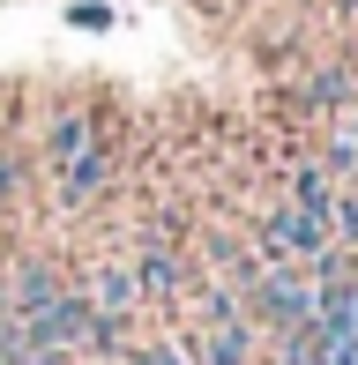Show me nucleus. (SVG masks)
Masks as SVG:
<instances>
[{"instance_id": "nucleus-1", "label": "nucleus", "mask_w": 358, "mask_h": 365, "mask_svg": "<svg viewBox=\"0 0 358 365\" xmlns=\"http://www.w3.org/2000/svg\"><path fill=\"white\" fill-rule=\"evenodd\" d=\"M254 313H262L269 328H314V313H321V276L306 269V261H262L254 269Z\"/></svg>"}, {"instance_id": "nucleus-2", "label": "nucleus", "mask_w": 358, "mask_h": 365, "mask_svg": "<svg viewBox=\"0 0 358 365\" xmlns=\"http://www.w3.org/2000/svg\"><path fill=\"white\" fill-rule=\"evenodd\" d=\"M90 298L83 291H60L53 306H38L23 321V336H30V351H45V358H75V351H90Z\"/></svg>"}, {"instance_id": "nucleus-3", "label": "nucleus", "mask_w": 358, "mask_h": 365, "mask_svg": "<svg viewBox=\"0 0 358 365\" xmlns=\"http://www.w3.org/2000/svg\"><path fill=\"white\" fill-rule=\"evenodd\" d=\"M329 246H336L329 217H314V209H299V202H284V209L262 224V261H306V269H314Z\"/></svg>"}, {"instance_id": "nucleus-4", "label": "nucleus", "mask_w": 358, "mask_h": 365, "mask_svg": "<svg viewBox=\"0 0 358 365\" xmlns=\"http://www.w3.org/2000/svg\"><path fill=\"white\" fill-rule=\"evenodd\" d=\"M112 172H120V149L97 135L75 164H60V172H53V179H60V202H68V209H83L90 194H105V179H112Z\"/></svg>"}, {"instance_id": "nucleus-5", "label": "nucleus", "mask_w": 358, "mask_h": 365, "mask_svg": "<svg viewBox=\"0 0 358 365\" xmlns=\"http://www.w3.org/2000/svg\"><path fill=\"white\" fill-rule=\"evenodd\" d=\"M314 328H321V343H358V269H344V276H329V284H321Z\"/></svg>"}, {"instance_id": "nucleus-6", "label": "nucleus", "mask_w": 358, "mask_h": 365, "mask_svg": "<svg viewBox=\"0 0 358 365\" xmlns=\"http://www.w3.org/2000/svg\"><path fill=\"white\" fill-rule=\"evenodd\" d=\"M60 291H68V284H60L45 261H23V269L8 276V313H15V321H30V313H38V306H53Z\"/></svg>"}, {"instance_id": "nucleus-7", "label": "nucleus", "mask_w": 358, "mask_h": 365, "mask_svg": "<svg viewBox=\"0 0 358 365\" xmlns=\"http://www.w3.org/2000/svg\"><path fill=\"white\" fill-rule=\"evenodd\" d=\"M194 365H254V328L239 321H209V336H202V351H194Z\"/></svg>"}, {"instance_id": "nucleus-8", "label": "nucleus", "mask_w": 358, "mask_h": 365, "mask_svg": "<svg viewBox=\"0 0 358 365\" xmlns=\"http://www.w3.org/2000/svg\"><path fill=\"white\" fill-rule=\"evenodd\" d=\"M90 306H97V313H120V321H127V313L142 306V284H135V269H120V261H105V269L90 276Z\"/></svg>"}, {"instance_id": "nucleus-9", "label": "nucleus", "mask_w": 358, "mask_h": 365, "mask_svg": "<svg viewBox=\"0 0 358 365\" xmlns=\"http://www.w3.org/2000/svg\"><path fill=\"white\" fill-rule=\"evenodd\" d=\"M90 142H97V120H90V112H60V120H53V135H45V164L60 172V164H75Z\"/></svg>"}, {"instance_id": "nucleus-10", "label": "nucleus", "mask_w": 358, "mask_h": 365, "mask_svg": "<svg viewBox=\"0 0 358 365\" xmlns=\"http://www.w3.org/2000/svg\"><path fill=\"white\" fill-rule=\"evenodd\" d=\"M135 284H142V298H172L179 284H187V269H179L172 246H150V254L135 261Z\"/></svg>"}, {"instance_id": "nucleus-11", "label": "nucleus", "mask_w": 358, "mask_h": 365, "mask_svg": "<svg viewBox=\"0 0 358 365\" xmlns=\"http://www.w3.org/2000/svg\"><path fill=\"white\" fill-rule=\"evenodd\" d=\"M344 105H358V75L351 68H321L306 82V112H344Z\"/></svg>"}, {"instance_id": "nucleus-12", "label": "nucleus", "mask_w": 358, "mask_h": 365, "mask_svg": "<svg viewBox=\"0 0 358 365\" xmlns=\"http://www.w3.org/2000/svg\"><path fill=\"white\" fill-rule=\"evenodd\" d=\"M127 365H194V351H187V343H142Z\"/></svg>"}, {"instance_id": "nucleus-13", "label": "nucleus", "mask_w": 358, "mask_h": 365, "mask_svg": "<svg viewBox=\"0 0 358 365\" xmlns=\"http://www.w3.org/2000/svg\"><path fill=\"white\" fill-rule=\"evenodd\" d=\"M68 15H75V23H83V30H105V23H112V8H105V0H75Z\"/></svg>"}, {"instance_id": "nucleus-14", "label": "nucleus", "mask_w": 358, "mask_h": 365, "mask_svg": "<svg viewBox=\"0 0 358 365\" xmlns=\"http://www.w3.org/2000/svg\"><path fill=\"white\" fill-rule=\"evenodd\" d=\"M15 187H23V157H15V149H0V202H8Z\"/></svg>"}, {"instance_id": "nucleus-15", "label": "nucleus", "mask_w": 358, "mask_h": 365, "mask_svg": "<svg viewBox=\"0 0 358 365\" xmlns=\"http://www.w3.org/2000/svg\"><path fill=\"white\" fill-rule=\"evenodd\" d=\"M344 8H358V0H344Z\"/></svg>"}]
</instances>
